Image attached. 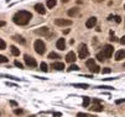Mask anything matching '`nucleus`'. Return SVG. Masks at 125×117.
<instances>
[{
  "label": "nucleus",
  "instance_id": "nucleus-1",
  "mask_svg": "<svg viewBox=\"0 0 125 117\" xmlns=\"http://www.w3.org/2000/svg\"><path fill=\"white\" fill-rule=\"evenodd\" d=\"M31 17H32L31 13L22 10V11H19V13H16V14L14 15L13 21H14V22H15L16 25L24 26V25H27V24H29V21L31 20Z\"/></svg>",
  "mask_w": 125,
  "mask_h": 117
},
{
  "label": "nucleus",
  "instance_id": "nucleus-2",
  "mask_svg": "<svg viewBox=\"0 0 125 117\" xmlns=\"http://www.w3.org/2000/svg\"><path fill=\"white\" fill-rule=\"evenodd\" d=\"M34 47H35V51L38 53V54H44V53L46 52V45L44 43L42 39H36Z\"/></svg>",
  "mask_w": 125,
  "mask_h": 117
},
{
  "label": "nucleus",
  "instance_id": "nucleus-3",
  "mask_svg": "<svg viewBox=\"0 0 125 117\" xmlns=\"http://www.w3.org/2000/svg\"><path fill=\"white\" fill-rule=\"evenodd\" d=\"M55 24L57 26L63 27V26H71L72 25V21L71 20H66V19H56L55 20Z\"/></svg>",
  "mask_w": 125,
  "mask_h": 117
},
{
  "label": "nucleus",
  "instance_id": "nucleus-4",
  "mask_svg": "<svg viewBox=\"0 0 125 117\" xmlns=\"http://www.w3.org/2000/svg\"><path fill=\"white\" fill-rule=\"evenodd\" d=\"M113 51H114V48H113V46H110V45H107L105 47L103 48V54H104V57L105 58H110L111 56H113Z\"/></svg>",
  "mask_w": 125,
  "mask_h": 117
},
{
  "label": "nucleus",
  "instance_id": "nucleus-5",
  "mask_svg": "<svg viewBox=\"0 0 125 117\" xmlns=\"http://www.w3.org/2000/svg\"><path fill=\"white\" fill-rule=\"evenodd\" d=\"M89 56V52H88V48L86 45H81L79 46V58H87Z\"/></svg>",
  "mask_w": 125,
  "mask_h": 117
},
{
  "label": "nucleus",
  "instance_id": "nucleus-6",
  "mask_svg": "<svg viewBox=\"0 0 125 117\" xmlns=\"http://www.w3.org/2000/svg\"><path fill=\"white\" fill-rule=\"evenodd\" d=\"M24 59H25V63L29 65V67H36L37 65V62L35 60V58L30 57V56H24Z\"/></svg>",
  "mask_w": 125,
  "mask_h": 117
},
{
  "label": "nucleus",
  "instance_id": "nucleus-7",
  "mask_svg": "<svg viewBox=\"0 0 125 117\" xmlns=\"http://www.w3.org/2000/svg\"><path fill=\"white\" fill-rule=\"evenodd\" d=\"M35 33L38 36H48V27H40L35 31Z\"/></svg>",
  "mask_w": 125,
  "mask_h": 117
},
{
  "label": "nucleus",
  "instance_id": "nucleus-8",
  "mask_svg": "<svg viewBox=\"0 0 125 117\" xmlns=\"http://www.w3.org/2000/svg\"><path fill=\"white\" fill-rule=\"evenodd\" d=\"M96 25H97V17H89L87 20V22H86V26L88 28H93Z\"/></svg>",
  "mask_w": 125,
  "mask_h": 117
},
{
  "label": "nucleus",
  "instance_id": "nucleus-9",
  "mask_svg": "<svg viewBox=\"0 0 125 117\" xmlns=\"http://www.w3.org/2000/svg\"><path fill=\"white\" fill-rule=\"evenodd\" d=\"M56 47L59 51H65L66 49V41H65V38H59L57 41V43H56Z\"/></svg>",
  "mask_w": 125,
  "mask_h": 117
},
{
  "label": "nucleus",
  "instance_id": "nucleus-10",
  "mask_svg": "<svg viewBox=\"0 0 125 117\" xmlns=\"http://www.w3.org/2000/svg\"><path fill=\"white\" fill-rule=\"evenodd\" d=\"M35 10H36V13H38L40 15H45L46 14V9L42 4H36L35 5Z\"/></svg>",
  "mask_w": 125,
  "mask_h": 117
},
{
  "label": "nucleus",
  "instance_id": "nucleus-11",
  "mask_svg": "<svg viewBox=\"0 0 125 117\" xmlns=\"http://www.w3.org/2000/svg\"><path fill=\"white\" fill-rule=\"evenodd\" d=\"M76 54H74V52H69V53H67V56H66V60L68 62V63H74L76 62Z\"/></svg>",
  "mask_w": 125,
  "mask_h": 117
},
{
  "label": "nucleus",
  "instance_id": "nucleus-12",
  "mask_svg": "<svg viewBox=\"0 0 125 117\" xmlns=\"http://www.w3.org/2000/svg\"><path fill=\"white\" fill-rule=\"evenodd\" d=\"M78 14H79L78 7H72L68 10V16H71V17H76V16H78Z\"/></svg>",
  "mask_w": 125,
  "mask_h": 117
},
{
  "label": "nucleus",
  "instance_id": "nucleus-13",
  "mask_svg": "<svg viewBox=\"0 0 125 117\" xmlns=\"http://www.w3.org/2000/svg\"><path fill=\"white\" fill-rule=\"evenodd\" d=\"M123 58H125V51L124 49H120L115 53V60H121Z\"/></svg>",
  "mask_w": 125,
  "mask_h": 117
},
{
  "label": "nucleus",
  "instance_id": "nucleus-14",
  "mask_svg": "<svg viewBox=\"0 0 125 117\" xmlns=\"http://www.w3.org/2000/svg\"><path fill=\"white\" fill-rule=\"evenodd\" d=\"M52 68H55L56 70H63L66 67H65L63 63H61V62H56V63H53V64H52Z\"/></svg>",
  "mask_w": 125,
  "mask_h": 117
},
{
  "label": "nucleus",
  "instance_id": "nucleus-15",
  "mask_svg": "<svg viewBox=\"0 0 125 117\" xmlns=\"http://www.w3.org/2000/svg\"><path fill=\"white\" fill-rule=\"evenodd\" d=\"M92 111H96V112H102L103 111V106L100 104H96V105H93V107H90Z\"/></svg>",
  "mask_w": 125,
  "mask_h": 117
},
{
  "label": "nucleus",
  "instance_id": "nucleus-16",
  "mask_svg": "<svg viewBox=\"0 0 125 117\" xmlns=\"http://www.w3.org/2000/svg\"><path fill=\"white\" fill-rule=\"evenodd\" d=\"M57 4V0H47V7L48 9H53Z\"/></svg>",
  "mask_w": 125,
  "mask_h": 117
},
{
  "label": "nucleus",
  "instance_id": "nucleus-17",
  "mask_svg": "<svg viewBox=\"0 0 125 117\" xmlns=\"http://www.w3.org/2000/svg\"><path fill=\"white\" fill-rule=\"evenodd\" d=\"M89 70H90L92 73H94V74H96V73H99V72H100V67H99V65H97V64H94L93 67H90V68H89Z\"/></svg>",
  "mask_w": 125,
  "mask_h": 117
},
{
  "label": "nucleus",
  "instance_id": "nucleus-18",
  "mask_svg": "<svg viewBox=\"0 0 125 117\" xmlns=\"http://www.w3.org/2000/svg\"><path fill=\"white\" fill-rule=\"evenodd\" d=\"M89 104H90V99H89L88 96H84V98H83V107H88Z\"/></svg>",
  "mask_w": 125,
  "mask_h": 117
},
{
  "label": "nucleus",
  "instance_id": "nucleus-19",
  "mask_svg": "<svg viewBox=\"0 0 125 117\" xmlns=\"http://www.w3.org/2000/svg\"><path fill=\"white\" fill-rule=\"evenodd\" d=\"M77 117H96L94 115H90V113H84V112H78Z\"/></svg>",
  "mask_w": 125,
  "mask_h": 117
},
{
  "label": "nucleus",
  "instance_id": "nucleus-20",
  "mask_svg": "<svg viewBox=\"0 0 125 117\" xmlns=\"http://www.w3.org/2000/svg\"><path fill=\"white\" fill-rule=\"evenodd\" d=\"M10 48H11V53H13V54L15 56V57H17L19 54H20V51L16 48V47H14V46H11V47H10Z\"/></svg>",
  "mask_w": 125,
  "mask_h": 117
},
{
  "label": "nucleus",
  "instance_id": "nucleus-21",
  "mask_svg": "<svg viewBox=\"0 0 125 117\" xmlns=\"http://www.w3.org/2000/svg\"><path fill=\"white\" fill-rule=\"evenodd\" d=\"M48 58H50V59H58L59 56L57 54V53H55V52H51L50 54H48Z\"/></svg>",
  "mask_w": 125,
  "mask_h": 117
},
{
  "label": "nucleus",
  "instance_id": "nucleus-22",
  "mask_svg": "<svg viewBox=\"0 0 125 117\" xmlns=\"http://www.w3.org/2000/svg\"><path fill=\"white\" fill-rule=\"evenodd\" d=\"M74 88H81V89H88V84H73Z\"/></svg>",
  "mask_w": 125,
  "mask_h": 117
},
{
  "label": "nucleus",
  "instance_id": "nucleus-23",
  "mask_svg": "<svg viewBox=\"0 0 125 117\" xmlns=\"http://www.w3.org/2000/svg\"><path fill=\"white\" fill-rule=\"evenodd\" d=\"M13 38H14L15 41H17L19 43H21V45H25V39H24V38H21L20 36H14Z\"/></svg>",
  "mask_w": 125,
  "mask_h": 117
},
{
  "label": "nucleus",
  "instance_id": "nucleus-24",
  "mask_svg": "<svg viewBox=\"0 0 125 117\" xmlns=\"http://www.w3.org/2000/svg\"><path fill=\"white\" fill-rule=\"evenodd\" d=\"M86 64H87L88 68H90V67H93V65L96 64V60H94V59H88V60L86 62Z\"/></svg>",
  "mask_w": 125,
  "mask_h": 117
},
{
  "label": "nucleus",
  "instance_id": "nucleus-25",
  "mask_svg": "<svg viewBox=\"0 0 125 117\" xmlns=\"http://www.w3.org/2000/svg\"><path fill=\"white\" fill-rule=\"evenodd\" d=\"M72 70H76V72H77V70H79V67L76 65V64H72V65L67 69V72H72Z\"/></svg>",
  "mask_w": 125,
  "mask_h": 117
},
{
  "label": "nucleus",
  "instance_id": "nucleus-26",
  "mask_svg": "<svg viewBox=\"0 0 125 117\" xmlns=\"http://www.w3.org/2000/svg\"><path fill=\"white\" fill-rule=\"evenodd\" d=\"M40 69L41 70H42V72H47L48 69H47V64H46V63H41V64H40Z\"/></svg>",
  "mask_w": 125,
  "mask_h": 117
},
{
  "label": "nucleus",
  "instance_id": "nucleus-27",
  "mask_svg": "<svg viewBox=\"0 0 125 117\" xmlns=\"http://www.w3.org/2000/svg\"><path fill=\"white\" fill-rule=\"evenodd\" d=\"M97 59H98V60H100V62H103L104 59H105V57H104V54L100 52V53H98V54H97Z\"/></svg>",
  "mask_w": 125,
  "mask_h": 117
},
{
  "label": "nucleus",
  "instance_id": "nucleus-28",
  "mask_svg": "<svg viewBox=\"0 0 125 117\" xmlns=\"http://www.w3.org/2000/svg\"><path fill=\"white\" fill-rule=\"evenodd\" d=\"M5 47H6V43L4 42V39L0 38V49H5Z\"/></svg>",
  "mask_w": 125,
  "mask_h": 117
},
{
  "label": "nucleus",
  "instance_id": "nucleus-29",
  "mask_svg": "<svg viewBox=\"0 0 125 117\" xmlns=\"http://www.w3.org/2000/svg\"><path fill=\"white\" fill-rule=\"evenodd\" d=\"M7 58L6 57H4V56H1V54H0V63H7Z\"/></svg>",
  "mask_w": 125,
  "mask_h": 117
},
{
  "label": "nucleus",
  "instance_id": "nucleus-30",
  "mask_svg": "<svg viewBox=\"0 0 125 117\" xmlns=\"http://www.w3.org/2000/svg\"><path fill=\"white\" fill-rule=\"evenodd\" d=\"M14 64H15V65H16L17 68H24V65H22L21 63L19 62V60H15V62H14Z\"/></svg>",
  "mask_w": 125,
  "mask_h": 117
},
{
  "label": "nucleus",
  "instance_id": "nucleus-31",
  "mask_svg": "<svg viewBox=\"0 0 125 117\" xmlns=\"http://www.w3.org/2000/svg\"><path fill=\"white\" fill-rule=\"evenodd\" d=\"M98 89H107V90H114V88H111V86H104V85H103V86H97Z\"/></svg>",
  "mask_w": 125,
  "mask_h": 117
},
{
  "label": "nucleus",
  "instance_id": "nucleus-32",
  "mask_svg": "<svg viewBox=\"0 0 125 117\" xmlns=\"http://www.w3.org/2000/svg\"><path fill=\"white\" fill-rule=\"evenodd\" d=\"M110 72H111L110 68H104V69H103V74H109Z\"/></svg>",
  "mask_w": 125,
  "mask_h": 117
},
{
  "label": "nucleus",
  "instance_id": "nucleus-33",
  "mask_svg": "<svg viewBox=\"0 0 125 117\" xmlns=\"http://www.w3.org/2000/svg\"><path fill=\"white\" fill-rule=\"evenodd\" d=\"M14 112H15L16 115H22V113H24V111H22L21 109H16V110H15Z\"/></svg>",
  "mask_w": 125,
  "mask_h": 117
},
{
  "label": "nucleus",
  "instance_id": "nucleus-34",
  "mask_svg": "<svg viewBox=\"0 0 125 117\" xmlns=\"http://www.w3.org/2000/svg\"><path fill=\"white\" fill-rule=\"evenodd\" d=\"M114 19H115V22H117V24H120V22H121V17H120V16H115Z\"/></svg>",
  "mask_w": 125,
  "mask_h": 117
},
{
  "label": "nucleus",
  "instance_id": "nucleus-35",
  "mask_svg": "<svg viewBox=\"0 0 125 117\" xmlns=\"http://www.w3.org/2000/svg\"><path fill=\"white\" fill-rule=\"evenodd\" d=\"M52 115H53V117H61V116H62V113H61V112H53Z\"/></svg>",
  "mask_w": 125,
  "mask_h": 117
},
{
  "label": "nucleus",
  "instance_id": "nucleus-36",
  "mask_svg": "<svg viewBox=\"0 0 125 117\" xmlns=\"http://www.w3.org/2000/svg\"><path fill=\"white\" fill-rule=\"evenodd\" d=\"M121 102H125V99H119V100H117V101H115V104H118V105H119V104H121Z\"/></svg>",
  "mask_w": 125,
  "mask_h": 117
},
{
  "label": "nucleus",
  "instance_id": "nucleus-37",
  "mask_svg": "<svg viewBox=\"0 0 125 117\" xmlns=\"http://www.w3.org/2000/svg\"><path fill=\"white\" fill-rule=\"evenodd\" d=\"M120 43H121V45H125V36H123V37L120 38Z\"/></svg>",
  "mask_w": 125,
  "mask_h": 117
},
{
  "label": "nucleus",
  "instance_id": "nucleus-38",
  "mask_svg": "<svg viewBox=\"0 0 125 117\" xmlns=\"http://www.w3.org/2000/svg\"><path fill=\"white\" fill-rule=\"evenodd\" d=\"M93 104H100V100H98V99H93Z\"/></svg>",
  "mask_w": 125,
  "mask_h": 117
},
{
  "label": "nucleus",
  "instance_id": "nucleus-39",
  "mask_svg": "<svg viewBox=\"0 0 125 117\" xmlns=\"http://www.w3.org/2000/svg\"><path fill=\"white\" fill-rule=\"evenodd\" d=\"M69 31H71L69 28H66V30L63 31V35H67V33H69Z\"/></svg>",
  "mask_w": 125,
  "mask_h": 117
},
{
  "label": "nucleus",
  "instance_id": "nucleus-40",
  "mask_svg": "<svg viewBox=\"0 0 125 117\" xmlns=\"http://www.w3.org/2000/svg\"><path fill=\"white\" fill-rule=\"evenodd\" d=\"M6 24H5V21H0V27H1V26H5Z\"/></svg>",
  "mask_w": 125,
  "mask_h": 117
},
{
  "label": "nucleus",
  "instance_id": "nucleus-41",
  "mask_svg": "<svg viewBox=\"0 0 125 117\" xmlns=\"http://www.w3.org/2000/svg\"><path fill=\"white\" fill-rule=\"evenodd\" d=\"M10 104H11L13 106H17V102H15V101H10Z\"/></svg>",
  "mask_w": 125,
  "mask_h": 117
},
{
  "label": "nucleus",
  "instance_id": "nucleus-42",
  "mask_svg": "<svg viewBox=\"0 0 125 117\" xmlns=\"http://www.w3.org/2000/svg\"><path fill=\"white\" fill-rule=\"evenodd\" d=\"M113 79H117V78H105L104 80H113Z\"/></svg>",
  "mask_w": 125,
  "mask_h": 117
},
{
  "label": "nucleus",
  "instance_id": "nucleus-43",
  "mask_svg": "<svg viewBox=\"0 0 125 117\" xmlns=\"http://www.w3.org/2000/svg\"><path fill=\"white\" fill-rule=\"evenodd\" d=\"M83 78H93V77H90V75H82Z\"/></svg>",
  "mask_w": 125,
  "mask_h": 117
},
{
  "label": "nucleus",
  "instance_id": "nucleus-44",
  "mask_svg": "<svg viewBox=\"0 0 125 117\" xmlns=\"http://www.w3.org/2000/svg\"><path fill=\"white\" fill-rule=\"evenodd\" d=\"M62 3H68V0H62Z\"/></svg>",
  "mask_w": 125,
  "mask_h": 117
},
{
  "label": "nucleus",
  "instance_id": "nucleus-45",
  "mask_svg": "<svg viewBox=\"0 0 125 117\" xmlns=\"http://www.w3.org/2000/svg\"><path fill=\"white\" fill-rule=\"evenodd\" d=\"M96 1H102V0H96Z\"/></svg>",
  "mask_w": 125,
  "mask_h": 117
},
{
  "label": "nucleus",
  "instance_id": "nucleus-46",
  "mask_svg": "<svg viewBox=\"0 0 125 117\" xmlns=\"http://www.w3.org/2000/svg\"><path fill=\"white\" fill-rule=\"evenodd\" d=\"M30 117H36V116H30Z\"/></svg>",
  "mask_w": 125,
  "mask_h": 117
},
{
  "label": "nucleus",
  "instance_id": "nucleus-47",
  "mask_svg": "<svg viewBox=\"0 0 125 117\" xmlns=\"http://www.w3.org/2000/svg\"><path fill=\"white\" fill-rule=\"evenodd\" d=\"M123 67H124V68H125V63H124V65H123Z\"/></svg>",
  "mask_w": 125,
  "mask_h": 117
},
{
  "label": "nucleus",
  "instance_id": "nucleus-48",
  "mask_svg": "<svg viewBox=\"0 0 125 117\" xmlns=\"http://www.w3.org/2000/svg\"><path fill=\"white\" fill-rule=\"evenodd\" d=\"M6 1H7V3H9V1H10V0H6Z\"/></svg>",
  "mask_w": 125,
  "mask_h": 117
},
{
  "label": "nucleus",
  "instance_id": "nucleus-49",
  "mask_svg": "<svg viewBox=\"0 0 125 117\" xmlns=\"http://www.w3.org/2000/svg\"><path fill=\"white\" fill-rule=\"evenodd\" d=\"M124 9H125V5H124Z\"/></svg>",
  "mask_w": 125,
  "mask_h": 117
},
{
  "label": "nucleus",
  "instance_id": "nucleus-50",
  "mask_svg": "<svg viewBox=\"0 0 125 117\" xmlns=\"http://www.w3.org/2000/svg\"><path fill=\"white\" fill-rule=\"evenodd\" d=\"M124 25H125V22H124Z\"/></svg>",
  "mask_w": 125,
  "mask_h": 117
}]
</instances>
